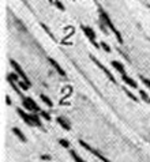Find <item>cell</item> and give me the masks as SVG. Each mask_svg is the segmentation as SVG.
<instances>
[{
  "label": "cell",
  "mask_w": 150,
  "mask_h": 162,
  "mask_svg": "<svg viewBox=\"0 0 150 162\" xmlns=\"http://www.w3.org/2000/svg\"><path fill=\"white\" fill-rule=\"evenodd\" d=\"M98 12H100V21L104 22L105 25H107V27H109V30H111L112 33H113L115 35H116V38H118L119 44H123V37L122 34H120V32H119L118 29H116V26L113 25V22L111 21V18H109V15L105 12V11L102 10V8H98Z\"/></svg>",
  "instance_id": "6da1fadb"
},
{
  "label": "cell",
  "mask_w": 150,
  "mask_h": 162,
  "mask_svg": "<svg viewBox=\"0 0 150 162\" xmlns=\"http://www.w3.org/2000/svg\"><path fill=\"white\" fill-rule=\"evenodd\" d=\"M81 29H82V30H83L85 35H86V37H87V40H89L90 42L93 44V46H94V48H100L101 45H98V44H97V41H96L97 35H96V32H94L93 29L90 27V26H86V25H81Z\"/></svg>",
  "instance_id": "7a4b0ae2"
},
{
  "label": "cell",
  "mask_w": 150,
  "mask_h": 162,
  "mask_svg": "<svg viewBox=\"0 0 150 162\" xmlns=\"http://www.w3.org/2000/svg\"><path fill=\"white\" fill-rule=\"evenodd\" d=\"M79 145L82 146V147L85 148V150H87V151H89V153H92V154H93V155H96L97 158H98V159H101V161H102V162H111V161H109V159H108V158H105V157H104V155L101 154V153L98 151V150H96V148H94V147H92V146H90V145H87V143H86L85 140H79Z\"/></svg>",
  "instance_id": "3957f363"
},
{
  "label": "cell",
  "mask_w": 150,
  "mask_h": 162,
  "mask_svg": "<svg viewBox=\"0 0 150 162\" xmlns=\"http://www.w3.org/2000/svg\"><path fill=\"white\" fill-rule=\"evenodd\" d=\"M90 59L93 60V63L96 64V66H97V67H98V68H100L101 71H102L104 74L107 75V78H108V79H109V81H111V82H113V83H116V79H115L113 74H111V71H108V68L105 67V66H102V64H101L100 61H98V60H97L94 56H92V55H90Z\"/></svg>",
  "instance_id": "277c9868"
},
{
  "label": "cell",
  "mask_w": 150,
  "mask_h": 162,
  "mask_svg": "<svg viewBox=\"0 0 150 162\" xmlns=\"http://www.w3.org/2000/svg\"><path fill=\"white\" fill-rule=\"evenodd\" d=\"M10 64H11V67H12V68H14V70H15V72H17V74H18L19 76L22 78V81L27 82L29 85H30V82H29V78H27V75H26V72H25V71L22 70V67H21V66H19V64L17 63L15 60H10Z\"/></svg>",
  "instance_id": "5b68a950"
},
{
  "label": "cell",
  "mask_w": 150,
  "mask_h": 162,
  "mask_svg": "<svg viewBox=\"0 0 150 162\" xmlns=\"http://www.w3.org/2000/svg\"><path fill=\"white\" fill-rule=\"evenodd\" d=\"M22 105H23V108H25L26 110H33V112H38V110H40V108L37 106V104L34 102L32 98H29V97L23 98V102H22Z\"/></svg>",
  "instance_id": "8992f818"
},
{
  "label": "cell",
  "mask_w": 150,
  "mask_h": 162,
  "mask_svg": "<svg viewBox=\"0 0 150 162\" xmlns=\"http://www.w3.org/2000/svg\"><path fill=\"white\" fill-rule=\"evenodd\" d=\"M18 114L21 116V119L25 121L27 125H30V127H34L36 124H34V121H33V119H32V114H27V113L25 112L23 109H18Z\"/></svg>",
  "instance_id": "52a82bcc"
},
{
  "label": "cell",
  "mask_w": 150,
  "mask_h": 162,
  "mask_svg": "<svg viewBox=\"0 0 150 162\" xmlns=\"http://www.w3.org/2000/svg\"><path fill=\"white\" fill-rule=\"evenodd\" d=\"M48 61H49V63L52 64V66H53L55 70H56L57 72H59V74L61 75V76H66V75H67V74H66V71L63 70V68H61L60 66H59V63H57V61H56L55 59H52V57H48Z\"/></svg>",
  "instance_id": "ba28073f"
},
{
  "label": "cell",
  "mask_w": 150,
  "mask_h": 162,
  "mask_svg": "<svg viewBox=\"0 0 150 162\" xmlns=\"http://www.w3.org/2000/svg\"><path fill=\"white\" fill-rule=\"evenodd\" d=\"M122 79H123V82H124L125 85H128L130 87H134V89H136L138 87V83H136L132 78H130L127 74H124V75H122Z\"/></svg>",
  "instance_id": "9c48e42d"
},
{
  "label": "cell",
  "mask_w": 150,
  "mask_h": 162,
  "mask_svg": "<svg viewBox=\"0 0 150 162\" xmlns=\"http://www.w3.org/2000/svg\"><path fill=\"white\" fill-rule=\"evenodd\" d=\"M112 67L115 68V70L118 71L119 74H122V75H124L125 74V68H124V66H123L122 63H120V61H118V60H113V61H112Z\"/></svg>",
  "instance_id": "30bf717a"
},
{
  "label": "cell",
  "mask_w": 150,
  "mask_h": 162,
  "mask_svg": "<svg viewBox=\"0 0 150 162\" xmlns=\"http://www.w3.org/2000/svg\"><path fill=\"white\" fill-rule=\"evenodd\" d=\"M56 120H57V123L60 124V125L64 128L66 131H70V130H71V125H70V123H68V121H66L63 117H57Z\"/></svg>",
  "instance_id": "8fae6325"
},
{
  "label": "cell",
  "mask_w": 150,
  "mask_h": 162,
  "mask_svg": "<svg viewBox=\"0 0 150 162\" xmlns=\"http://www.w3.org/2000/svg\"><path fill=\"white\" fill-rule=\"evenodd\" d=\"M12 132H14L15 135H17V136L19 138V139H21L22 142H26V138H25V135H23V132H22L21 130H19V128H12Z\"/></svg>",
  "instance_id": "7c38bea8"
},
{
  "label": "cell",
  "mask_w": 150,
  "mask_h": 162,
  "mask_svg": "<svg viewBox=\"0 0 150 162\" xmlns=\"http://www.w3.org/2000/svg\"><path fill=\"white\" fill-rule=\"evenodd\" d=\"M40 97H41V99H43L44 102L47 104V105L49 106V108H52V106H53V102H52V101H50V98H48V97H47L45 94H41Z\"/></svg>",
  "instance_id": "4fadbf2b"
},
{
  "label": "cell",
  "mask_w": 150,
  "mask_h": 162,
  "mask_svg": "<svg viewBox=\"0 0 150 162\" xmlns=\"http://www.w3.org/2000/svg\"><path fill=\"white\" fill-rule=\"evenodd\" d=\"M32 119H33V121H34V124H36L37 127H43V123H41L38 114H32Z\"/></svg>",
  "instance_id": "5bb4252c"
},
{
  "label": "cell",
  "mask_w": 150,
  "mask_h": 162,
  "mask_svg": "<svg viewBox=\"0 0 150 162\" xmlns=\"http://www.w3.org/2000/svg\"><path fill=\"white\" fill-rule=\"evenodd\" d=\"M139 95L143 101H146V102L150 104V98H149V95H147V93L145 91V90H139Z\"/></svg>",
  "instance_id": "9a60e30c"
},
{
  "label": "cell",
  "mask_w": 150,
  "mask_h": 162,
  "mask_svg": "<svg viewBox=\"0 0 150 162\" xmlns=\"http://www.w3.org/2000/svg\"><path fill=\"white\" fill-rule=\"evenodd\" d=\"M70 154H71V157L74 158V161H75V162H85L82 158H81V157H79L78 154H76V153L74 151V150H71V151H70Z\"/></svg>",
  "instance_id": "2e32d148"
},
{
  "label": "cell",
  "mask_w": 150,
  "mask_h": 162,
  "mask_svg": "<svg viewBox=\"0 0 150 162\" xmlns=\"http://www.w3.org/2000/svg\"><path fill=\"white\" fill-rule=\"evenodd\" d=\"M41 27L44 29V32L47 33V34H49V37H50V38H52V40H56V38H55V35H53V33H52V32H50V30H49V29H48V26H47V25H44V23H41Z\"/></svg>",
  "instance_id": "e0dca14e"
},
{
  "label": "cell",
  "mask_w": 150,
  "mask_h": 162,
  "mask_svg": "<svg viewBox=\"0 0 150 162\" xmlns=\"http://www.w3.org/2000/svg\"><path fill=\"white\" fill-rule=\"evenodd\" d=\"M18 85H19V87H21L22 90H27V89L30 87V85H29L27 82H25V81H22V82H18Z\"/></svg>",
  "instance_id": "ac0fdd59"
},
{
  "label": "cell",
  "mask_w": 150,
  "mask_h": 162,
  "mask_svg": "<svg viewBox=\"0 0 150 162\" xmlns=\"http://www.w3.org/2000/svg\"><path fill=\"white\" fill-rule=\"evenodd\" d=\"M59 145L63 146L64 148H70V142L66 140V139H60V140H59Z\"/></svg>",
  "instance_id": "d6986e66"
},
{
  "label": "cell",
  "mask_w": 150,
  "mask_h": 162,
  "mask_svg": "<svg viewBox=\"0 0 150 162\" xmlns=\"http://www.w3.org/2000/svg\"><path fill=\"white\" fill-rule=\"evenodd\" d=\"M124 93H125V94H127V95H128V97L132 99V101H135V102H136V101H138V97H136V95H134L131 91H128L127 89H124Z\"/></svg>",
  "instance_id": "ffe728a7"
},
{
  "label": "cell",
  "mask_w": 150,
  "mask_h": 162,
  "mask_svg": "<svg viewBox=\"0 0 150 162\" xmlns=\"http://www.w3.org/2000/svg\"><path fill=\"white\" fill-rule=\"evenodd\" d=\"M55 6H56V7L59 8L60 11H64L66 10V7L63 6V3H60V0H55Z\"/></svg>",
  "instance_id": "44dd1931"
},
{
  "label": "cell",
  "mask_w": 150,
  "mask_h": 162,
  "mask_svg": "<svg viewBox=\"0 0 150 162\" xmlns=\"http://www.w3.org/2000/svg\"><path fill=\"white\" fill-rule=\"evenodd\" d=\"M141 81L143 82V85L147 86V87L150 89V79H147V78H145V76H142V75H141Z\"/></svg>",
  "instance_id": "7402d4cb"
},
{
  "label": "cell",
  "mask_w": 150,
  "mask_h": 162,
  "mask_svg": "<svg viewBox=\"0 0 150 162\" xmlns=\"http://www.w3.org/2000/svg\"><path fill=\"white\" fill-rule=\"evenodd\" d=\"M101 48H102V49L105 50V52H108V53L111 52V48H109V45H108L107 42H104V41L101 42Z\"/></svg>",
  "instance_id": "603a6c76"
},
{
  "label": "cell",
  "mask_w": 150,
  "mask_h": 162,
  "mask_svg": "<svg viewBox=\"0 0 150 162\" xmlns=\"http://www.w3.org/2000/svg\"><path fill=\"white\" fill-rule=\"evenodd\" d=\"M100 27H101V30H102V33L104 34H108V30H107V25L104 23V22H101L100 21Z\"/></svg>",
  "instance_id": "cb8c5ba5"
},
{
  "label": "cell",
  "mask_w": 150,
  "mask_h": 162,
  "mask_svg": "<svg viewBox=\"0 0 150 162\" xmlns=\"http://www.w3.org/2000/svg\"><path fill=\"white\" fill-rule=\"evenodd\" d=\"M40 114H41V116H43L45 120L50 121V114H49V113H47V112H41V113H40Z\"/></svg>",
  "instance_id": "d4e9b609"
},
{
  "label": "cell",
  "mask_w": 150,
  "mask_h": 162,
  "mask_svg": "<svg viewBox=\"0 0 150 162\" xmlns=\"http://www.w3.org/2000/svg\"><path fill=\"white\" fill-rule=\"evenodd\" d=\"M41 158H43L44 161H47V159H48V161H49V159H50V157H49V155H43Z\"/></svg>",
  "instance_id": "484cf974"
},
{
  "label": "cell",
  "mask_w": 150,
  "mask_h": 162,
  "mask_svg": "<svg viewBox=\"0 0 150 162\" xmlns=\"http://www.w3.org/2000/svg\"><path fill=\"white\" fill-rule=\"evenodd\" d=\"M6 101H7V105H11V99H10V97H6Z\"/></svg>",
  "instance_id": "4316f807"
},
{
  "label": "cell",
  "mask_w": 150,
  "mask_h": 162,
  "mask_svg": "<svg viewBox=\"0 0 150 162\" xmlns=\"http://www.w3.org/2000/svg\"><path fill=\"white\" fill-rule=\"evenodd\" d=\"M48 1H50V3H53V0H48Z\"/></svg>",
  "instance_id": "83f0119b"
},
{
  "label": "cell",
  "mask_w": 150,
  "mask_h": 162,
  "mask_svg": "<svg viewBox=\"0 0 150 162\" xmlns=\"http://www.w3.org/2000/svg\"><path fill=\"white\" fill-rule=\"evenodd\" d=\"M72 1H75V0H72Z\"/></svg>",
  "instance_id": "f1b7e54d"
}]
</instances>
